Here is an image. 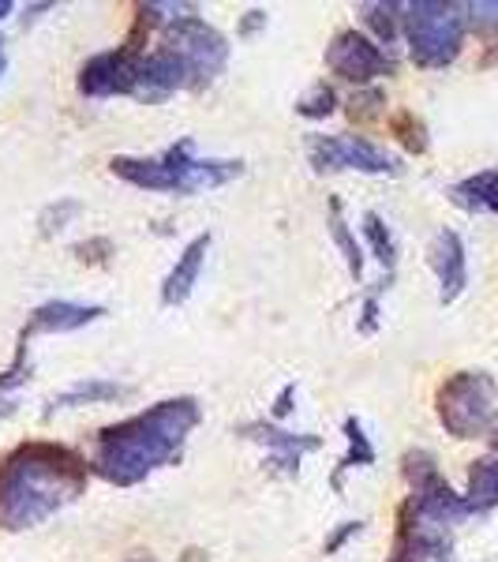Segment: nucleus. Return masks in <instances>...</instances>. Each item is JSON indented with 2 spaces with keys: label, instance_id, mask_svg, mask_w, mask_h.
I'll return each mask as SVG.
<instances>
[{
  "label": "nucleus",
  "instance_id": "nucleus-6",
  "mask_svg": "<svg viewBox=\"0 0 498 562\" xmlns=\"http://www.w3.org/2000/svg\"><path fill=\"white\" fill-rule=\"evenodd\" d=\"M315 169H360V173H394V158L375 143L356 135H315L312 139Z\"/></svg>",
  "mask_w": 498,
  "mask_h": 562
},
{
  "label": "nucleus",
  "instance_id": "nucleus-23",
  "mask_svg": "<svg viewBox=\"0 0 498 562\" xmlns=\"http://www.w3.org/2000/svg\"><path fill=\"white\" fill-rule=\"evenodd\" d=\"M394 128H401V132H405L401 139L409 143L412 150H423V135H420V124H416V128H412V116H401V121H397Z\"/></svg>",
  "mask_w": 498,
  "mask_h": 562
},
{
  "label": "nucleus",
  "instance_id": "nucleus-4",
  "mask_svg": "<svg viewBox=\"0 0 498 562\" xmlns=\"http://www.w3.org/2000/svg\"><path fill=\"white\" fill-rule=\"evenodd\" d=\"M405 31L416 65L439 68L457 57L461 49V15L450 4H412L405 15Z\"/></svg>",
  "mask_w": 498,
  "mask_h": 562
},
{
  "label": "nucleus",
  "instance_id": "nucleus-17",
  "mask_svg": "<svg viewBox=\"0 0 498 562\" xmlns=\"http://www.w3.org/2000/svg\"><path fill=\"white\" fill-rule=\"evenodd\" d=\"M364 233H367V240L375 244L378 259H383L386 267H394V240H391V233H386L383 217H378V214H367V217H364Z\"/></svg>",
  "mask_w": 498,
  "mask_h": 562
},
{
  "label": "nucleus",
  "instance_id": "nucleus-13",
  "mask_svg": "<svg viewBox=\"0 0 498 562\" xmlns=\"http://www.w3.org/2000/svg\"><path fill=\"white\" fill-rule=\"evenodd\" d=\"M102 315V307H83V304H71V301H53L42 304L31 319V330H45V334H68L79 330V326L94 323Z\"/></svg>",
  "mask_w": 498,
  "mask_h": 562
},
{
  "label": "nucleus",
  "instance_id": "nucleus-16",
  "mask_svg": "<svg viewBox=\"0 0 498 562\" xmlns=\"http://www.w3.org/2000/svg\"><path fill=\"white\" fill-rule=\"evenodd\" d=\"M124 386L116 383H76L71 390L57 397L53 405H87V402H113V397H121Z\"/></svg>",
  "mask_w": 498,
  "mask_h": 562
},
{
  "label": "nucleus",
  "instance_id": "nucleus-18",
  "mask_svg": "<svg viewBox=\"0 0 498 562\" xmlns=\"http://www.w3.org/2000/svg\"><path fill=\"white\" fill-rule=\"evenodd\" d=\"M364 12H367V23L378 31V38L391 42V38H394V31H397V15H394L397 8H394V4H367Z\"/></svg>",
  "mask_w": 498,
  "mask_h": 562
},
{
  "label": "nucleus",
  "instance_id": "nucleus-21",
  "mask_svg": "<svg viewBox=\"0 0 498 562\" xmlns=\"http://www.w3.org/2000/svg\"><path fill=\"white\" fill-rule=\"evenodd\" d=\"M333 237H338L341 251H346V259H349V270H352V274H360V267H364V259H360V248H356V240L349 237L346 222H341V217H338V206H333Z\"/></svg>",
  "mask_w": 498,
  "mask_h": 562
},
{
  "label": "nucleus",
  "instance_id": "nucleus-7",
  "mask_svg": "<svg viewBox=\"0 0 498 562\" xmlns=\"http://www.w3.org/2000/svg\"><path fill=\"white\" fill-rule=\"evenodd\" d=\"M169 53H177L192 76H217L225 68V57H229V45H225L222 34L214 26H206L203 20H180L169 26Z\"/></svg>",
  "mask_w": 498,
  "mask_h": 562
},
{
  "label": "nucleus",
  "instance_id": "nucleus-10",
  "mask_svg": "<svg viewBox=\"0 0 498 562\" xmlns=\"http://www.w3.org/2000/svg\"><path fill=\"white\" fill-rule=\"evenodd\" d=\"M188 76H192V68L184 65V60L177 57V53H154L139 65V83H135V94L147 98V102H161V98H169L173 90H180L188 83Z\"/></svg>",
  "mask_w": 498,
  "mask_h": 562
},
{
  "label": "nucleus",
  "instance_id": "nucleus-20",
  "mask_svg": "<svg viewBox=\"0 0 498 562\" xmlns=\"http://www.w3.org/2000/svg\"><path fill=\"white\" fill-rule=\"evenodd\" d=\"M296 109H301L304 116H326L333 109V90L326 87V83L312 87V94L301 98V105H296Z\"/></svg>",
  "mask_w": 498,
  "mask_h": 562
},
{
  "label": "nucleus",
  "instance_id": "nucleus-11",
  "mask_svg": "<svg viewBox=\"0 0 498 562\" xmlns=\"http://www.w3.org/2000/svg\"><path fill=\"white\" fill-rule=\"evenodd\" d=\"M431 267L442 281V301H454L465 289V248H461L457 233H439L431 244Z\"/></svg>",
  "mask_w": 498,
  "mask_h": 562
},
{
  "label": "nucleus",
  "instance_id": "nucleus-2",
  "mask_svg": "<svg viewBox=\"0 0 498 562\" xmlns=\"http://www.w3.org/2000/svg\"><path fill=\"white\" fill-rule=\"evenodd\" d=\"M199 424V405L192 397L161 402L150 413L105 428L98 439L94 469L113 484H139L143 476L166 465L180 450L184 435Z\"/></svg>",
  "mask_w": 498,
  "mask_h": 562
},
{
  "label": "nucleus",
  "instance_id": "nucleus-19",
  "mask_svg": "<svg viewBox=\"0 0 498 562\" xmlns=\"http://www.w3.org/2000/svg\"><path fill=\"white\" fill-rule=\"evenodd\" d=\"M468 20H473L476 31L498 34V0H476V4H468Z\"/></svg>",
  "mask_w": 498,
  "mask_h": 562
},
{
  "label": "nucleus",
  "instance_id": "nucleus-24",
  "mask_svg": "<svg viewBox=\"0 0 498 562\" xmlns=\"http://www.w3.org/2000/svg\"><path fill=\"white\" fill-rule=\"evenodd\" d=\"M8 12H12V0H0V20H4Z\"/></svg>",
  "mask_w": 498,
  "mask_h": 562
},
{
  "label": "nucleus",
  "instance_id": "nucleus-22",
  "mask_svg": "<svg viewBox=\"0 0 498 562\" xmlns=\"http://www.w3.org/2000/svg\"><path fill=\"white\" fill-rule=\"evenodd\" d=\"M346 431H349V442H352V450H349V458H346V465H352V461H360V465H367L371 458V442H367V435L360 431V424L356 420H349L346 424Z\"/></svg>",
  "mask_w": 498,
  "mask_h": 562
},
{
  "label": "nucleus",
  "instance_id": "nucleus-8",
  "mask_svg": "<svg viewBox=\"0 0 498 562\" xmlns=\"http://www.w3.org/2000/svg\"><path fill=\"white\" fill-rule=\"evenodd\" d=\"M326 65L338 71L341 79H352V83H367V79L383 76L391 68V60L383 57L375 42H367L364 34L346 31L333 38V45L326 49Z\"/></svg>",
  "mask_w": 498,
  "mask_h": 562
},
{
  "label": "nucleus",
  "instance_id": "nucleus-12",
  "mask_svg": "<svg viewBox=\"0 0 498 562\" xmlns=\"http://www.w3.org/2000/svg\"><path fill=\"white\" fill-rule=\"evenodd\" d=\"M211 251V237H195L192 244L184 248V256L177 259V267L169 270L166 278V289H161V301L166 304H184L192 296L195 281H199V270H203V259Z\"/></svg>",
  "mask_w": 498,
  "mask_h": 562
},
{
  "label": "nucleus",
  "instance_id": "nucleus-25",
  "mask_svg": "<svg viewBox=\"0 0 498 562\" xmlns=\"http://www.w3.org/2000/svg\"><path fill=\"white\" fill-rule=\"evenodd\" d=\"M0 68H4V60H0Z\"/></svg>",
  "mask_w": 498,
  "mask_h": 562
},
{
  "label": "nucleus",
  "instance_id": "nucleus-3",
  "mask_svg": "<svg viewBox=\"0 0 498 562\" xmlns=\"http://www.w3.org/2000/svg\"><path fill=\"white\" fill-rule=\"evenodd\" d=\"M113 173L147 192H203L240 177V161L192 158V143H177L166 158H113Z\"/></svg>",
  "mask_w": 498,
  "mask_h": 562
},
{
  "label": "nucleus",
  "instance_id": "nucleus-14",
  "mask_svg": "<svg viewBox=\"0 0 498 562\" xmlns=\"http://www.w3.org/2000/svg\"><path fill=\"white\" fill-rule=\"evenodd\" d=\"M454 203L465 211H498V173L468 177L465 184L454 188Z\"/></svg>",
  "mask_w": 498,
  "mask_h": 562
},
{
  "label": "nucleus",
  "instance_id": "nucleus-5",
  "mask_svg": "<svg viewBox=\"0 0 498 562\" xmlns=\"http://www.w3.org/2000/svg\"><path fill=\"white\" fill-rule=\"evenodd\" d=\"M491 397H495V383L487 375H465L450 379L439 394V416L457 439H473V435L484 431L487 416H491Z\"/></svg>",
  "mask_w": 498,
  "mask_h": 562
},
{
  "label": "nucleus",
  "instance_id": "nucleus-15",
  "mask_svg": "<svg viewBox=\"0 0 498 562\" xmlns=\"http://www.w3.org/2000/svg\"><path fill=\"white\" fill-rule=\"evenodd\" d=\"M495 498H498V465L495 461H476L473 476H468V503H473L476 510H484Z\"/></svg>",
  "mask_w": 498,
  "mask_h": 562
},
{
  "label": "nucleus",
  "instance_id": "nucleus-9",
  "mask_svg": "<svg viewBox=\"0 0 498 562\" xmlns=\"http://www.w3.org/2000/svg\"><path fill=\"white\" fill-rule=\"evenodd\" d=\"M135 83H139V65L128 53H98L94 60H87L83 76H79V90L90 98L135 94Z\"/></svg>",
  "mask_w": 498,
  "mask_h": 562
},
{
  "label": "nucleus",
  "instance_id": "nucleus-1",
  "mask_svg": "<svg viewBox=\"0 0 498 562\" xmlns=\"http://www.w3.org/2000/svg\"><path fill=\"white\" fill-rule=\"evenodd\" d=\"M87 484L83 458L49 442H26L0 461V529H31L71 503Z\"/></svg>",
  "mask_w": 498,
  "mask_h": 562
}]
</instances>
